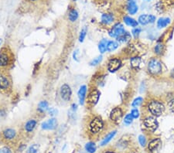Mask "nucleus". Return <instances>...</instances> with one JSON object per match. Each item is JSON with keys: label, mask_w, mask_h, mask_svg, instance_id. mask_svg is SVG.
<instances>
[{"label": "nucleus", "mask_w": 174, "mask_h": 153, "mask_svg": "<svg viewBox=\"0 0 174 153\" xmlns=\"http://www.w3.org/2000/svg\"><path fill=\"white\" fill-rule=\"evenodd\" d=\"M149 111L155 117H158L163 114L165 111V106L161 101L157 100H152L147 105Z\"/></svg>", "instance_id": "obj_1"}, {"label": "nucleus", "mask_w": 174, "mask_h": 153, "mask_svg": "<svg viewBox=\"0 0 174 153\" xmlns=\"http://www.w3.org/2000/svg\"><path fill=\"white\" fill-rule=\"evenodd\" d=\"M104 128V122L99 117H95L91 121L89 125L90 132L93 134H98Z\"/></svg>", "instance_id": "obj_2"}, {"label": "nucleus", "mask_w": 174, "mask_h": 153, "mask_svg": "<svg viewBox=\"0 0 174 153\" xmlns=\"http://www.w3.org/2000/svg\"><path fill=\"white\" fill-rule=\"evenodd\" d=\"M163 66L160 60L156 58H153L149 61L148 70L151 74L157 75L161 73Z\"/></svg>", "instance_id": "obj_3"}, {"label": "nucleus", "mask_w": 174, "mask_h": 153, "mask_svg": "<svg viewBox=\"0 0 174 153\" xmlns=\"http://www.w3.org/2000/svg\"><path fill=\"white\" fill-rule=\"evenodd\" d=\"M143 125L147 130L150 132H155L159 126L157 120L155 116H148L143 120Z\"/></svg>", "instance_id": "obj_4"}, {"label": "nucleus", "mask_w": 174, "mask_h": 153, "mask_svg": "<svg viewBox=\"0 0 174 153\" xmlns=\"http://www.w3.org/2000/svg\"><path fill=\"white\" fill-rule=\"evenodd\" d=\"M123 117V111L119 107L113 108L110 113V119L115 124H119Z\"/></svg>", "instance_id": "obj_5"}, {"label": "nucleus", "mask_w": 174, "mask_h": 153, "mask_svg": "<svg viewBox=\"0 0 174 153\" xmlns=\"http://www.w3.org/2000/svg\"><path fill=\"white\" fill-rule=\"evenodd\" d=\"M125 33V30L123 25L121 24V23H117V24L115 25V26L109 30L108 34L111 37L118 38L119 36H120L121 35H122Z\"/></svg>", "instance_id": "obj_6"}, {"label": "nucleus", "mask_w": 174, "mask_h": 153, "mask_svg": "<svg viewBox=\"0 0 174 153\" xmlns=\"http://www.w3.org/2000/svg\"><path fill=\"white\" fill-rule=\"evenodd\" d=\"M122 65V60L119 58H112L108 63V70L111 73H115L121 68Z\"/></svg>", "instance_id": "obj_7"}, {"label": "nucleus", "mask_w": 174, "mask_h": 153, "mask_svg": "<svg viewBox=\"0 0 174 153\" xmlns=\"http://www.w3.org/2000/svg\"><path fill=\"white\" fill-rule=\"evenodd\" d=\"M60 95L61 98L64 101H70L72 95V91L70 87L68 84H64L62 85L60 90Z\"/></svg>", "instance_id": "obj_8"}, {"label": "nucleus", "mask_w": 174, "mask_h": 153, "mask_svg": "<svg viewBox=\"0 0 174 153\" xmlns=\"http://www.w3.org/2000/svg\"><path fill=\"white\" fill-rule=\"evenodd\" d=\"M100 91L97 89H93L90 91L88 96V102L91 105L94 106L98 102L100 98Z\"/></svg>", "instance_id": "obj_9"}, {"label": "nucleus", "mask_w": 174, "mask_h": 153, "mask_svg": "<svg viewBox=\"0 0 174 153\" xmlns=\"http://www.w3.org/2000/svg\"><path fill=\"white\" fill-rule=\"evenodd\" d=\"M57 126V119L53 118L48 119L46 121L43 122L41 125V128L44 130H54Z\"/></svg>", "instance_id": "obj_10"}, {"label": "nucleus", "mask_w": 174, "mask_h": 153, "mask_svg": "<svg viewBox=\"0 0 174 153\" xmlns=\"http://www.w3.org/2000/svg\"><path fill=\"white\" fill-rule=\"evenodd\" d=\"M138 23H140L142 26H145V25H147L148 23H154L156 21V17H154L153 15H142V16H140L138 17Z\"/></svg>", "instance_id": "obj_11"}, {"label": "nucleus", "mask_w": 174, "mask_h": 153, "mask_svg": "<svg viewBox=\"0 0 174 153\" xmlns=\"http://www.w3.org/2000/svg\"><path fill=\"white\" fill-rule=\"evenodd\" d=\"M10 56L7 51H2L0 53V67H6L9 64L10 62Z\"/></svg>", "instance_id": "obj_12"}, {"label": "nucleus", "mask_w": 174, "mask_h": 153, "mask_svg": "<svg viewBox=\"0 0 174 153\" xmlns=\"http://www.w3.org/2000/svg\"><path fill=\"white\" fill-rule=\"evenodd\" d=\"M127 9L129 14L131 15H135L138 12V7L137 6L135 0H128Z\"/></svg>", "instance_id": "obj_13"}, {"label": "nucleus", "mask_w": 174, "mask_h": 153, "mask_svg": "<svg viewBox=\"0 0 174 153\" xmlns=\"http://www.w3.org/2000/svg\"><path fill=\"white\" fill-rule=\"evenodd\" d=\"M86 94H87V86L86 85H82L79 88V91L78 92V96L79 98V102L80 104H84L85 101V98H86Z\"/></svg>", "instance_id": "obj_14"}, {"label": "nucleus", "mask_w": 174, "mask_h": 153, "mask_svg": "<svg viewBox=\"0 0 174 153\" xmlns=\"http://www.w3.org/2000/svg\"><path fill=\"white\" fill-rule=\"evenodd\" d=\"M162 145V141L160 139H155L153 140H152L151 142H149L148 145L149 150L151 151H154L155 150L158 149L160 148V145Z\"/></svg>", "instance_id": "obj_15"}, {"label": "nucleus", "mask_w": 174, "mask_h": 153, "mask_svg": "<svg viewBox=\"0 0 174 153\" xmlns=\"http://www.w3.org/2000/svg\"><path fill=\"white\" fill-rule=\"evenodd\" d=\"M142 63V60L141 57H132L130 60L131 66H132V68L135 69V70H138L140 68Z\"/></svg>", "instance_id": "obj_16"}, {"label": "nucleus", "mask_w": 174, "mask_h": 153, "mask_svg": "<svg viewBox=\"0 0 174 153\" xmlns=\"http://www.w3.org/2000/svg\"><path fill=\"white\" fill-rule=\"evenodd\" d=\"M9 80L4 75H0V89L7 90L9 88Z\"/></svg>", "instance_id": "obj_17"}, {"label": "nucleus", "mask_w": 174, "mask_h": 153, "mask_svg": "<svg viewBox=\"0 0 174 153\" xmlns=\"http://www.w3.org/2000/svg\"><path fill=\"white\" fill-rule=\"evenodd\" d=\"M114 21V17L109 13H104L101 16V23L104 25H108L112 23Z\"/></svg>", "instance_id": "obj_18"}, {"label": "nucleus", "mask_w": 174, "mask_h": 153, "mask_svg": "<svg viewBox=\"0 0 174 153\" xmlns=\"http://www.w3.org/2000/svg\"><path fill=\"white\" fill-rule=\"evenodd\" d=\"M16 131L13 129H6L3 132V136L6 139H8V140H11L13 139L16 136Z\"/></svg>", "instance_id": "obj_19"}, {"label": "nucleus", "mask_w": 174, "mask_h": 153, "mask_svg": "<svg viewBox=\"0 0 174 153\" xmlns=\"http://www.w3.org/2000/svg\"><path fill=\"white\" fill-rule=\"evenodd\" d=\"M36 121L34 119H30L28 121L25 125V130L27 132H33V129L36 128Z\"/></svg>", "instance_id": "obj_20"}, {"label": "nucleus", "mask_w": 174, "mask_h": 153, "mask_svg": "<svg viewBox=\"0 0 174 153\" xmlns=\"http://www.w3.org/2000/svg\"><path fill=\"white\" fill-rule=\"evenodd\" d=\"M116 133H117L116 131H112V132H111L109 134H108V135L104 137V139H103L102 142H101V146H104V145H107L108 142H110L111 141H112V139L115 137V135H116Z\"/></svg>", "instance_id": "obj_21"}, {"label": "nucleus", "mask_w": 174, "mask_h": 153, "mask_svg": "<svg viewBox=\"0 0 174 153\" xmlns=\"http://www.w3.org/2000/svg\"><path fill=\"white\" fill-rule=\"evenodd\" d=\"M124 22L127 26H132V27H137L138 23L135 20L130 17H124Z\"/></svg>", "instance_id": "obj_22"}, {"label": "nucleus", "mask_w": 174, "mask_h": 153, "mask_svg": "<svg viewBox=\"0 0 174 153\" xmlns=\"http://www.w3.org/2000/svg\"><path fill=\"white\" fill-rule=\"evenodd\" d=\"M170 23V19L169 18H160L157 21V27L161 29L165 28Z\"/></svg>", "instance_id": "obj_23"}, {"label": "nucleus", "mask_w": 174, "mask_h": 153, "mask_svg": "<svg viewBox=\"0 0 174 153\" xmlns=\"http://www.w3.org/2000/svg\"><path fill=\"white\" fill-rule=\"evenodd\" d=\"M108 40L106 39H103L102 40H101V42L98 44V50H99L100 53L101 54H104V52L107 51V45Z\"/></svg>", "instance_id": "obj_24"}, {"label": "nucleus", "mask_w": 174, "mask_h": 153, "mask_svg": "<svg viewBox=\"0 0 174 153\" xmlns=\"http://www.w3.org/2000/svg\"><path fill=\"white\" fill-rule=\"evenodd\" d=\"M119 47V43L116 41H108L107 45V51L108 52H112V51L115 50L117 48Z\"/></svg>", "instance_id": "obj_25"}, {"label": "nucleus", "mask_w": 174, "mask_h": 153, "mask_svg": "<svg viewBox=\"0 0 174 153\" xmlns=\"http://www.w3.org/2000/svg\"><path fill=\"white\" fill-rule=\"evenodd\" d=\"M68 18L70 22H75L78 18V13L75 9H72L68 13Z\"/></svg>", "instance_id": "obj_26"}, {"label": "nucleus", "mask_w": 174, "mask_h": 153, "mask_svg": "<svg viewBox=\"0 0 174 153\" xmlns=\"http://www.w3.org/2000/svg\"><path fill=\"white\" fill-rule=\"evenodd\" d=\"M165 50V47L162 43H159L156 45L154 48L155 54H157V55H162L163 54Z\"/></svg>", "instance_id": "obj_27"}, {"label": "nucleus", "mask_w": 174, "mask_h": 153, "mask_svg": "<svg viewBox=\"0 0 174 153\" xmlns=\"http://www.w3.org/2000/svg\"><path fill=\"white\" fill-rule=\"evenodd\" d=\"M38 109L41 111V112H45L47 110H49V104L46 101H42L39 103L38 104Z\"/></svg>", "instance_id": "obj_28"}, {"label": "nucleus", "mask_w": 174, "mask_h": 153, "mask_svg": "<svg viewBox=\"0 0 174 153\" xmlns=\"http://www.w3.org/2000/svg\"><path fill=\"white\" fill-rule=\"evenodd\" d=\"M117 40L120 43H125L129 41V39H131V35L130 33H128V32H125V33H123L122 35H121L120 36H119L118 38H116Z\"/></svg>", "instance_id": "obj_29"}, {"label": "nucleus", "mask_w": 174, "mask_h": 153, "mask_svg": "<svg viewBox=\"0 0 174 153\" xmlns=\"http://www.w3.org/2000/svg\"><path fill=\"white\" fill-rule=\"evenodd\" d=\"M96 145L94 142H88L85 145V149L88 152L94 153L96 151Z\"/></svg>", "instance_id": "obj_30"}, {"label": "nucleus", "mask_w": 174, "mask_h": 153, "mask_svg": "<svg viewBox=\"0 0 174 153\" xmlns=\"http://www.w3.org/2000/svg\"><path fill=\"white\" fill-rule=\"evenodd\" d=\"M142 102H143V98H141V97H138V98H136L132 101V106L133 108H138V107H139V106L142 104Z\"/></svg>", "instance_id": "obj_31"}, {"label": "nucleus", "mask_w": 174, "mask_h": 153, "mask_svg": "<svg viewBox=\"0 0 174 153\" xmlns=\"http://www.w3.org/2000/svg\"><path fill=\"white\" fill-rule=\"evenodd\" d=\"M133 119H134L133 117H132L131 114H126L125 118H124V123H125V125H131L132 123Z\"/></svg>", "instance_id": "obj_32"}, {"label": "nucleus", "mask_w": 174, "mask_h": 153, "mask_svg": "<svg viewBox=\"0 0 174 153\" xmlns=\"http://www.w3.org/2000/svg\"><path fill=\"white\" fill-rule=\"evenodd\" d=\"M101 60H102V56H98V57H97L96 58L93 59V60H91V62H90V65L91 66L98 65V64H99L100 63H101Z\"/></svg>", "instance_id": "obj_33"}, {"label": "nucleus", "mask_w": 174, "mask_h": 153, "mask_svg": "<svg viewBox=\"0 0 174 153\" xmlns=\"http://www.w3.org/2000/svg\"><path fill=\"white\" fill-rule=\"evenodd\" d=\"M38 150H39V145L34 144L29 147V149L27 150V153H37Z\"/></svg>", "instance_id": "obj_34"}, {"label": "nucleus", "mask_w": 174, "mask_h": 153, "mask_svg": "<svg viewBox=\"0 0 174 153\" xmlns=\"http://www.w3.org/2000/svg\"><path fill=\"white\" fill-rule=\"evenodd\" d=\"M86 35H87V29H86V28H84L81 31L80 36H79V41H80V42H81V43L83 42V41L85 40Z\"/></svg>", "instance_id": "obj_35"}, {"label": "nucleus", "mask_w": 174, "mask_h": 153, "mask_svg": "<svg viewBox=\"0 0 174 153\" xmlns=\"http://www.w3.org/2000/svg\"><path fill=\"white\" fill-rule=\"evenodd\" d=\"M138 142H139V144L142 146H145L146 145V137L143 135H139L138 136Z\"/></svg>", "instance_id": "obj_36"}, {"label": "nucleus", "mask_w": 174, "mask_h": 153, "mask_svg": "<svg viewBox=\"0 0 174 153\" xmlns=\"http://www.w3.org/2000/svg\"><path fill=\"white\" fill-rule=\"evenodd\" d=\"M141 31H142V29H140V28L135 27V28H134L133 29H132V35L134 36V37L137 38V37H138V36H139Z\"/></svg>", "instance_id": "obj_37"}, {"label": "nucleus", "mask_w": 174, "mask_h": 153, "mask_svg": "<svg viewBox=\"0 0 174 153\" xmlns=\"http://www.w3.org/2000/svg\"><path fill=\"white\" fill-rule=\"evenodd\" d=\"M131 114L133 117V118H138L139 117V111H138V110L137 108H135L131 111Z\"/></svg>", "instance_id": "obj_38"}, {"label": "nucleus", "mask_w": 174, "mask_h": 153, "mask_svg": "<svg viewBox=\"0 0 174 153\" xmlns=\"http://www.w3.org/2000/svg\"><path fill=\"white\" fill-rule=\"evenodd\" d=\"M168 107H169V109L170 110L171 112L174 113V98L171 99L168 102Z\"/></svg>", "instance_id": "obj_39"}, {"label": "nucleus", "mask_w": 174, "mask_h": 153, "mask_svg": "<svg viewBox=\"0 0 174 153\" xmlns=\"http://www.w3.org/2000/svg\"><path fill=\"white\" fill-rule=\"evenodd\" d=\"M48 111H49V114L51 116H55L56 114H57V112H58V111L54 108H51V109L48 110Z\"/></svg>", "instance_id": "obj_40"}, {"label": "nucleus", "mask_w": 174, "mask_h": 153, "mask_svg": "<svg viewBox=\"0 0 174 153\" xmlns=\"http://www.w3.org/2000/svg\"><path fill=\"white\" fill-rule=\"evenodd\" d=\"M0 153H11V150L7 147H3L0 149Z\"/></svg>", "instance_id": "obj_41"}, {"label": "nucleus", "mask_w": 174, "mask_h": 153, "mask_svg": "<svg viewBox=\"0 0 174 153\" xmlns=\"http://www.w3.org/2000/svg\"><path fill=\"white\" fill-rule=\"evenodd\" d=\"M170 76H172V78H174V69H172V71H171Z\"/></svg>", "instance_id": "obj_42"}, {"label": "nucleus", "mask_w": 174, "mask_h": 153, "mask_svg": "<svg viewBox=\"0 0 174 153\" xmlns=\"http://www.w3.org/2000/svg\"><path fill=\"white\" fill-rule=\"evenodd\" d=\"M105 153H115L114 151H106Z\"/></svg>", "instance_id": "obj_43"}, {"label": "nucleus", "mask_w": 174, "mask_h": 153, "mask_svg": "<svg viewBox=\"0 0 174 153\" xmlns=\"http://www.w3.org/2000/svg\"><path fill=\"white\" fill-rule=\"evenodd\" d=\"M1 43H2V39H0V45H1Z\"/></svg>", "instance_id": "obj_44"}, {"label": "nucleus", "mask_w": 174, "mask_h": 153, "mask_svg": "<svg viewBox=\"0 0 174 153\" xmlns=\"http://www.w3.org/2000/svg\"><path fill=\"white\" fill-rule=\"evenodd\" d=\"M146 1H151V0H146Z\"/></svg>", "instance_id": "obj_45"}, {"label": "nucleus", "mask_w": 174, "mask_h": 153, "mask_svg": "<svg viewBox=\"0 0 174 153\" xmlns=\"http://www.w3.org/2000/svg\"><path fill=\"white\" fill-rule=\"evenodd\" d=\"M73 1H74V2H75V1H77V0H73Z\"/></svg>", "instance_id": "obj_46"}, {"label": "nucleus", "mask_w": 174, "mask_h": 153, "mask_svg": "<svg viewBox=\"0 0 174 153\" xmlns=\"http://www.w3.org/2000/svg\"><path fill=\"white\" fill-rule=\"evenodd\" d=\"M31 1H34V0H31Z\"/></svg>", "instance_id": "obj_47"}]
</instances>
